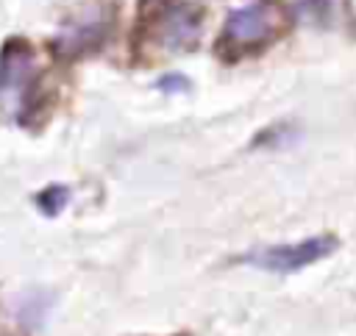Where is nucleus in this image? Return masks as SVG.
Returning a JSON list of instances; mask_svg holds the SVG:
<instances>
[{
	"label": "nucleus",
	"mask_w": 356,
	"mask_h": 336,
	"mask_svg": "<svg viewBox=\"0 0 356 336\" xmlns=\"http://www.w3.org/2000/svg\"><path fill=\"white\" fill-rule=\"evenodd\" d=\"M331 250H334V239L314 236V239H303V242H292V244L250 250V253L242 255V261L250 264V267L267 269V272H295V269H303V267L320 261Z\"/></svg>",
	"instance_id": "nucleus-1"
},
{
	"label": "nucleus",
	"mask_w": 356,
	"mask_h": 336,
	"mask_svg": "<svg viewBox=\"0 0 356 336\" xmlns=\"http://www.w3.org/2000/svg\"><path fill=\"white\" fill-rule=\"evenodd\" d=\"M273 33V11L261 3H250L234 11L225 22V36L236 44H256Z\"/></svg>",
	"instance_id": "nucleus-2"
},
{
	"label": "nucleus",
	"mask_w": 356,
	"mask_h": 336,
	"mask_svg": "<svg viewBox=\"0 0 356 336\" xmlns=\"http://www.w3.org/2000/svg\"><path fill=\"white\" fill-rule=\"evenodd\" d=\"M28 78H31V56L25 50L11 47L0 64V100H6L8 106H17Z\"/></svg>",
	"instance_id": "nucleus-3"
},
{
	"label": "nucleus",
	"mask_w": 356,
	"mask_h": 336,
	"mask_svg": "<svg viewBox=\"0 0 356 336\" xmlns=\"http://www.w3.org/2000/svg\"><path fill=\"white\" fill-rule=\"evenodd\" d=\"M195 39H197V22L186 11H172L167 17L164 42L172 44V47H184V44H192Z\"/></svg>",
	"instance_id": "nucleus-4"
}]
</instances>
